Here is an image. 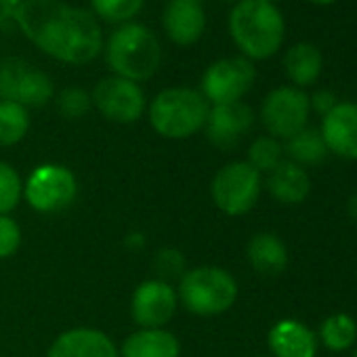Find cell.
Masks as SVG:
<instances>
[{
    "mask_svg": "<svg viewBox=\"0 0 357 357\" xmlns=\"http://www.w3.org/2000/svg\"><path fill=\"white\" fill-rule=\"evenodd\" d=\"M91 99L93 107L114 124H132L147 112V99L141 84L114 74L95 84Z\"/></svg>",
    "mask_w": 357,
    "mask_h": 357,
    "instance_id": "obj_11",
    "label": "cell"
},
{
    "mask_svg": "<svg viewBox=\"0 0 357 357\" xmlns=\"http://www.w3.org/2000/svg\"><path fill=\"white\" fill-rule=\"evenodd\" d=\"M45 55L66 66H89L103 53L99 20L66 0H22L13 20Z\"/></svg>",
    "mask_w": 357,
    "mask_h": 357,
    "instance_id": "obj_1",
    "label": "cell"
},
{
    "mask_svg": "<svg viewBox=\"0 0 357 357\" xmlns=\"http://www.w3.org/2000/svg\"><path fill=\"white\" fill-rule=\"evenodd\" d=\"M227 3H234V5H238V3H244V0H227Z\"/></svg>",
    "mask_w": 357,
    "mask_h": 357,
    "instance_id": "obj_36",
    "label": "cell"
},
{
    "mask_svg": "<svg viewBox=\"0 0 357 357\" xmlns=\"http://www.w3.org/2000/svg\"><path fill=\"white\" fill-rule=\"evenodd\" d=\"M269 349L275 357H315L317 338L298 319H280L267 336Z\"/></svg>",
    "mask_w": 357,
    "mask_h": 357,
    "instance_id": "obj_17",
    "label": "cell"
},
{
    "mask_svg": "<svg viewBox=\"0 0 357 357\" xmlns=\"http://www.w3.org/2000/svg\"><path fill=\"white\" fill-rule=\"evenodd\" d=\"M118 351L120 357H181V342L166 328H139Z\"/></svg>",
    "mask_w": 357,
    "mask_h": 357,
    "instance_id": "obj_18",
    "label": "cell"
},
{
    "mask_svg": "<svg viewBox=\"0 0 357 357\" xmlns=\"http://www.w3.org/2000/svg\"><path fill=\"white\" fill-rule=\"evenodd\" d=\"M255 124L252 107L244 101L236 103H223V105H211L208 120H206V137L208 141L219 149H234L244 135Z\"/></svg>",
    "mask_w": 357,
    "mask_h": 357,
    "instance_id": "obj_14",
    "label": "cell"
},
{
    "mask_svg": "<svg viewBox=\"0 0 357 357\" xmlns=\"http://www.w3.org/2000/svg\"><path fill=\"white\" fill-rule=\"evenodd\" d=\"M153 269L158 273V280L170 282L174 278H183V273L188 271V263L178 248H162L153 257Z\"/></svg>",
    "mask_w": 357,
    "mask_h": 357,
    "instance_id": "obj_29",
    "label": "cell"
},
{
    "mask_svg": "<svg viewBox=\"0 0 357 357\" xmlns=\"http://www.w3.org/2000/svg\"><path fill=\"white\" fill-rule=\"evenodd\" d=\"M259 357H263V355H259Z\"/></svg>",
    "mask_w": 357,
    "mask_h": 357,
    "instance_id": "obj_40",
    "label": "cell"
},
{
    "mask_svg": "<svg viewBox=\"0 0 357 357\" xmlns=\"http://www.w3.org/2000/svg\"><path fill=\"white\" fill-rule=\"evenodd\" d=\"M20 5H22V0H0V28L9 26L15 20Z\"/></svg>",
    "mask_w": 357,
    "mask_h": 357,
    "instance_id": "obj_32",
    "label": "cell"
},
{
    "mask_svg": "<svg viewBox=\"0 0 357 357\" xmlns=\"http://www.w3.org/2000/svg\"><path fill=\"white\" fill-rule=\"evenodd\" d=\"M93 107L91 93L82 86H68L57 95V109L68 120L84 118Z\"/></svg>",
    "mask_w": 357,
    "mask_h": 357,
    "instance_id": "obj_28",
    "label": "cell"
},
{
    "mask_svg": "<svg viewBox=\"0 0 357 357\" xmlns=\"http://www.w3.org/2000/svg\"><path fill=\"white\" fill-rule=\"evenodd\" d=\"M336 95L332 93V91H328V89H319V91H315L311 97H309V105H311V109L313 112H317L321 118L326 116V114H330L334 107H336Z\"/></svg>",
    "mask_w": 357,
    "mask_h": 357,
    "instance_id": "obj_31",
    "label": "cell"
},
{
    "mask_svg": "<svg viewBox=\"0 0 357 357\" xmlns=\"http://www.w3.org/2000/svg\"><path fill=\"white\" fill-rule=\"evenodd\" d=\"M261 190L263 178L259 170L248 162H229L217 170L211 183V198L221 213L242 217L257 206Z\"/></svg>",
    "mask_w": 357,
    "mask_h": 357,
    "instance_id": "obj_6",
    "label": "cell"
},
{
    "mask_svg": "<svg viewBox=\"0 0 357 357\" xmlns=\"http://www.w3.org/2000/svg\"><path fill=\"white\" fill-rule=\"evenodd\" d=\"M311 5H317V7H328V5H334L336 0H307Z\"/></svg>",
    "mask_w": 357,
    "mask_h": 357,
    "instance_id": "obj_35",
    "label": "cell"
},
{
    "mask_svg": "<svg viewBox=\"0 0 357 357\" xmlns=\"http://www.w3.org/2000/svg\"><path fill=\"white\" fill-rule=\"evenodd\" d=\"M176 307V288L158 278L141 282L130 296V317L139 328H166Z\"/></svg>",
    "mask_w": 357,
    "mask_h": 357,
    "instance_id": "obj_12",
    "label": "cell"
},
{
    "mask_svg": "<svg viewBox=\"0 0 357 357\" xmlns=\"http://www.w3.org/2000/svg\"><path fill=\"white\" fill-rule=\"evenodd\" d=\"M30 109L13 101H0V147L22 143L30 130Z\"/></svg>",
    "mask_w": 357,
    "mask_h": 357,
    "instance_id": "obj_23",
    "label": "cell"
},
{
    "mask_svg": "<svg viewBox=\"0 0 357 357\" xmlns=\"http://www.w3.org/2000/svg\"><path fill=\"white\" fill-rule=\"evenodd\" d=\"M353 357H357V351H355V353H353Z\"/></svg>",
    "mask_w": 357,
    "mask_h": 357,
    "instance_id": "obj_39",
    "label": "cell"
},
{
    "mask_svg": "<svg viewBox=\"0 0 357 357\" xmlns=\"http://www.w3.org/2000/svg\"><path fill=\"white\" fill-rule=\"evenodd\" d=\"M263 3H271V5H275V3H278V0H263Z\"/></svg>",
    "mask_w": 357,
    "mask_h": 357,
    "instance_id": "obj_37",
    "label": "cell"
},
{
    "mask_svg": "<svg viewBox=\"0 0 357 357\" xmlns=\"http://www.w3.org/2000/svg\"><path fill=\"white\" fill-rule=\"evenodd\" d=\"M103 53L114 76L137 84L153 78L162 63V45L158 36L139 22L118 26L105 40Z\"/></svg>",
    "mask_w": 357,
    "mask_h": 357,
    "instance_id": "obj_3",
    "label": "cell"
},
{
    "mask_svg": "<svg viewBox=\"0 0 357 357\" xmlns=\"http://www.w3.org/2000/svg\"><path fill=\"white\" fill-rule=\"evenodd\" d=\"M227 30L242 57L248 61H265L282 49L286 20L278 5L263 0H244L229 11Z\"/></svg>",
    "mask_w": 357,
    "mask_h": 357,
    "instance_id": "obj_2",
    "label": "cell"
},
{
    "mask_svg": "<svg viewBox=\"0 0 357 357\" xmlns=\"http://www.w3.org/2000/svg\"><path fill=\"white\" fill-rule=\"evenodd\" d=\"M124 244L130 248V250H141L145 246V236L141 231H132L124 238Z\"/></svg>",
    "mask_w": 357,
    "mask_h": 357,
    "instance_id": "obj_33",
    "label": "cell"
},
{
    "mask_svg": "<svg viewBox=\"0 0 357 357\" xmlns=\"http://www.w3.org/2000/svg\"><path fill=\"white\" fill-rule=\"evenodd\" d=\"M282 66H284V72H286L288 80L292 82V86L305 89V86L315 84L317 78L321 76L324 57L315 45L296 43L284 53Z\"/></svg>",
    "mask_w": 357,
    "mask_h": 357,
    "instance_id": "obj_20",
    "label": "cell"
},
{
    "mask_svg": "<svg viewBox=\"0 0 357 357\" xmlns=\"http://www.w3.org/2000/svg\"><path fill=\"white\" fill-rule=\"evenodd\" d=\"M246 257L250 267L261 275H280L288 265V250L275 234H257L250 238Z\"/></svg>",
    "mask_w": 357,
    "mask_h": 357,
    "instance_id": "obj_21",
    "label": "cell"
},
{
    "mask_svg": "<svg viewBox=\"0 0 357 357\" xmlns=\"http://www.w3.org/2000/svg\"><path fill=\"white\" fill-rule=\"evenodd\" d=\"M267 190L280 204L296 206L307 200L311 192V178L307 170L290 160H284L278 168L269 172Z\"/></svg>",
    "mask_w": 357,
    "mask_h": 357,
    "instance_id": "obj_19",
    "label": "cell"
},
{
    "mask_svg": "<svg viewBox=\"0 0 357 357\" xmlns=\"http://www.w3.org/2000/svg\"><path fill=\"white\" fill-rule=\"evenodd\" d=\"M319 132L328 151L338 158L357 160V103L338 101L336 107L324 116Z\"/></svg>",
    "mask_w": 357,
    "mask_h": 357,
    "instance_id": "obj_15",
    "label": "cell"
},
{
    "mask_svg": "<svg viewBox=\"0 0 357 357\" xmlns=\"http://www.w3.org/2000/svg\"><path fill=\"white\" fill-rule=\"evenodd\" d=\"M55 95V84L47 72L32 68L20 57L0 61V101L30 107H45Z\"/></svg>",
    "mask_w": 357,
    "mask_h": 357,
    "instance_id": "obj_9",
    "label": "cell"
},
{
    "mask_svg": "<svg viewBox=\"0 0 357 357\" xmlns=\"http://www.w3.org/2000/svg\"><path fill=\"white\" fill-rule=\"evenodd\" d=\"M236 278L217 265H202L188 269L178 280V305H183L194 315L211 317L229 311L238 301Z\"/></svg>",
    "mask_w": 357,
    "mask_h": 357,
    "instance_id": "obj_5",
    "label": "cell"
},
{
    "mask_svg": "<svg viewBox=\"0 0 357 357\" xmlns=\"http://www.w3.org/2000/svg\"><path fill=\"white\" fill-rule=\"evenodd\" d=\"M284 151L290 155V162H294L303 168L319 164L328 155V147H326V141H324L319 128H311V126H305L301 132L290 137L286 141Z\"/></svg>",
    "mask_w": 357,
    "mask_h": 357,
    "instance_id": "obj_22",
    "label": "cell"
},
{
    "mask_svg": "<svg viewBox=\"0 0 357 357\" xmlns=\"http://www.w3.org/2000/svg\"><path fill=\"white\" fill-rule=\"evenodd\" d=\"M246 162L259 172H271L273 168H278L284 162V145L269 135L257 137L248 147Z\"/></svg>",
    "mask_w": 357,
    "mask_h": 357,
    "instance_id": "obj_26",
    "label": "cell"
},
{
    "mask_svg": "<svg viewBox=\"0 0 357 357\" xmlns=\"http://www.w3.org/2000/svg\"><path fill=\"white\" fill-rule=\"evenodd\" d=\"M22 246V227L20 223L9 217L0 215V261L11 259Z\"/></svg>",
    "mask_w": 357,
    "mask_h": 357,
    "instance_id": "obj_30",
    "label": "cell"
},
{
    "mask_svg": "<svg viewBox=\"0 0 357 357\" xmlns=\"http://www.w3.org/2000/svg\"><path fill=\"white\" fill-rule=\"evenodd\" d=\"M211 103L200 89L168 86L162 89L147 103V118L151 128L170 141H183L198 135L208 120Z\"/></svg>",
    "mask_w": 357,
    "mask_h": 357,
    "instance_id": "obj_4",
    "label": "cell"
},
{
    "mask_svg": "<svg viewBox=\"0 0 357 357\" xmlns=\"http://www.w3.org/2000/svg\"><path fill=\"white\" fill-rule=\"evenodd\" d=\"M91 13L105 24L124 26L135 22V17L143 11L145 0H89Z\"/></svg>",
    "mask_w": 357,
    "mask_h": 357,
    "instance_id": "obj_25",
    "label": "cell"
},
{
    "mask_svg": "<svg viewBox=\"0 0 357 357\" xmlns=\"http://www.w3.org/2000/svg\"><path fill=\"white\" fill-rule=\"evenodd\" d=\"M194 3H200V5H202V3H204V0H194Z\"/></svg>",
    "mask_w": 357,
    "mask_h": 357,
    "instance_id": "obj_38",
    "label": "cell"
},
{
    "mask_svg": "<svg viewBox=\"0 0 357 357\" xmlns=\"http://www.w3.org/2000/svg\"><path fill=\"white\" fill-rule=\"evenodd\" d=\"M309 95L296 86H278L269 91L261 103V122L269 137L282 141L301 132L309 122Z\"/></svg>",
    "mask_w": 357,
    "mask_h": 357,
    "instance_id": "obj_10",
    "label": "cell"
},
{
    "mask_svg": "<svg viewBox=\"0 0 357 357\" xmlns=\"http://www.w3.org/2000/svg\"><path fill=\"white\" fill-rule=\"evenodd\" d=\"M349 215H351V219L357 223V194L351 198V202H349Z\"/></svg>",
    "mask_w": 357,
    "mask_h": 357,
    "instance_id": "obj_34",
    "label": "cell"
},
{
    "mask_svg": "<svg viewBox=\"0 0 357 357\" xmlns=\"http://www.w3.org/2000/svg\"><path fill=\"white\" fill-rule=\"evenodd\" d=\"M47 357H120V351L103 330L72 328L53 340Z\"/></svg>",
    "mask_w": 357,
    "mask_h": 357,
    "instance_id": "obj_16",
    "label": "cell"
},
{
    "mask_svg": "<svg viewBox=\"0 0 357 357\" xmlns=\"http://www.w3.org/2000/svg\"><path fill=\"white\" fill-rule=\"evenodd\" d=\"M257 80V68L242 55L223 57L213 61L200 82V93L211 105L236 103L242 101Z\"/></svg>",
    "mask_w": 357,
    "mask_h": 357,
    "instance_id": "obj_8",
    "label": "cell"
},
{
    "mask_svg": "<svg viewBox=\"0 0 357 357\" xmlns=\"http://www.w3.org/2000/svg\"><path fill=\"white\" fill-rule=\"evenodd\" d=\"M24 198V181L20 172L0 160V215H9L17 208Z\"/></svg>",
    "mask_w": 357,
    "mask_h": 357,
    "instance_id": "obj_27",
    "label": "cell"
},
{
    "mask_svg": "<svg viewBox=\"0 0 357 357\" xmlns=\"http://www.w3.org/2000/svg\"><path fill=\"white\" fill-rule=\"evenodd\" d=\"M319 338L330 351H347L357 338V324L347 313H334L324 319L319 328Z\"/></svg>",
    "mask_w": 357,
    "mask_h": 357,
    "instance_id": "obj_24",
    "label": "cell"
},
{
    "mask_svg": "<svg viewBox=\"0 0 357 357\" xmlns=\"http://www.w3.org/2000/svg\"><path fill=\"white\" fill-rule=\"evenodd\" d=\"M78 196V178L63 164H40L24 183V198L32 211L53 215L70 208Z\"/></svg>",
    "mask_w": 357,
    "mask_h": 357,
    "instance_id": "obj_7",
    "label": "cell"
},
{
    "mask_svg": "<svg viewBox=\"0 0 357 357\" xmlns=\"http://www.w3.org/2000/svg\"><path fill=\"white\" fill-rule=\"evenodd\" d=\"M162 28L172 45L181 49L194 47L206 32L204 7L194 0H168L162 11Z\"/></svg>",
    "mask_w": 357,
    "mask_h": 357,
    "instance_id": "obj_13",
    "label": "cell"
}]
</instances>
